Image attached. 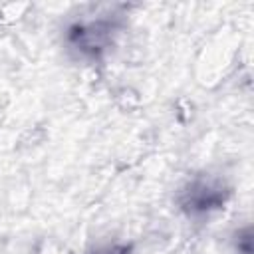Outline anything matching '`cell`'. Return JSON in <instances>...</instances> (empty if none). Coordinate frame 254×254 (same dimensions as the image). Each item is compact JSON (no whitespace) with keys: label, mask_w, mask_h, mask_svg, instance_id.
Here are the masks:
<instances>
[{"label":"cell","mask_w":254,"mask_h":254,"mask_svg":"<svg viewBox=\"0 0 254 254\" xmlns=\"http://www.w3.org/2000/svg\"><path fill=\"white\" fill-rule=\"evenodd\" d=\"M111 32H113V24L107 20L75 22L67 30V44L81 58L95 60L103 50H107L111 42Z\"/></svg>","instance_id":"7a4b0ae2"},{"label":"cell","mask_w":254,"mask_h":254,"mask_svg":"<svg viewBox=\"0 0 254 254\" xmlns=\"http://www.w3.org/2000/svg\"><path fill=\"white\" fill-rule=\"evenodd\" d=\"M228 200V189L220 179L196 177L179 192V206L189 218H204L220 210Z\"/></svg>","instance_id":"6da1fadb"},{"label":"cell","mask_w":254,"mask_h":254,"mask_svg":"<svg viewBox=\"0 0 254 254\" xmlns=\"http://www.w3.org/2000/svg\"><path fill=\"white\" fill-rule=\"evenodd\" d=\"M107 254H125V250H111V252H107Z\"/></svg>","instance_id":"3957f363"}]
</instances>
